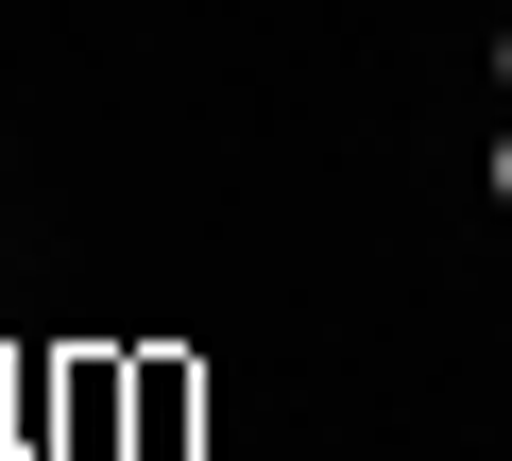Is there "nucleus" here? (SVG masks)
<instances>
[{
    "label": "nucleus",
    "mask_w": 512,
    "mask_h": 461,
    "mask_svg": "<svg viewBox=\"0 0 512 461\" xmlns=\"http://www.w3.org/2000/svg\"><path fill=\"white\" fill-rule=\"evenodd\" d=\"M478 188H495V205H512V137H495V171H478Z\"/></svg>",
    "instance_id": "f257e3e1"
},
{
    "label": "nucleus",
    "mask_w": 512,
    "mask_h": 461,
    "mask_svg": "<svg viewBox=\"0 0 512 461\" xmlns=\"http://www.w3.org/2000/svg\"><path fill=\"white\" fill-rule=\"evenodd\" d=\"M495 86H512V35H495Z\"/></svg>",
    "instance_id": "f03ea898"
}]
</instances>
